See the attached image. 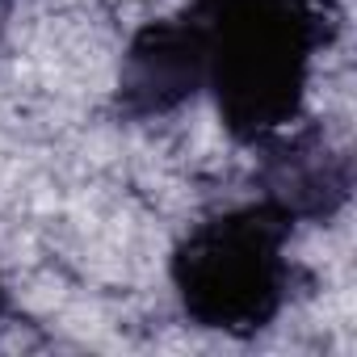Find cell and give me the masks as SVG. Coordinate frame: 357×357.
<instances>
[{
  "mask_svg": "<svg viewBox=\"0 0 357 357\" xmlns=\"http://www.w3.org/2000/svg\"><path fill=\"white\" fill-rule=\"evenodd\" d=\"M0 303H5V290H0Z\"/></svg>",
  "mask_w": 357,
  "mask_h": 357,
  "instance_id": "5",
  "label": "cell"
},
{
  "mask_svg": "<svg viewBox=\"0 0 357 357\" xmlns=\"http://www.w3.org/2000/svg\"><path fill=\"white\" fill-rule=\"evenodd\" d=\"M202 68L223 122L240 139L278 135L307 84L311 51L319 47V9L311 0H198Z\"/></svg>",
  "mask_w": 357,
  "mask_h": 357,
  "instance_id": "1",
  "label": "cell"
},
{
  "mask_svg": "<svg viewBox=\"0 0 357 357\" xmlns=\"http://www.w3.org/2000/svg\"><path fill=\"white\" fill-rule=\"evenodd\" d=\"M206 80L202 68V34L194 17L164 22L135 38L122 63V105L126 114H164L194 97Z\"/></svg>",
  "mask_w": 357,
  "mask_h": 357,
  "instance_id": "3",
  "label": "cell"
},
{
  "mask_svg": "<svg viewBox=\"0 0 357 357\" xmlns=\"http://www.w3.org/2000/svg\"><path fill=\"white\" fill-rule=\"evenodd\" d=\"M290 215L273 202L231 211L190 231V240L172 257V282L181 307L202 328L223 332H257L265 328L290 286L286 261Z\"/></svg>",
  "mask_w": 357,
  "mask_h": 357,
  "instance_id": "2",
  "label": "cell"
},
{
  "mask_svg": "<svg viewBox=\"0 0 357 357\" xmlns=\"http://www.w3.org/2000/svg\"><path fill=\"white\" fill-rule=\"evenodd\" d=\"M269 185L273 190L265 202H273L282 215H328L349 194V168L315 143H290L273 160Z\"/></svg>",
  "mask_w": 357,
  "mask_h": 357,
  "instance_id": "4",
  "label": "cell"
}]
</instances>
